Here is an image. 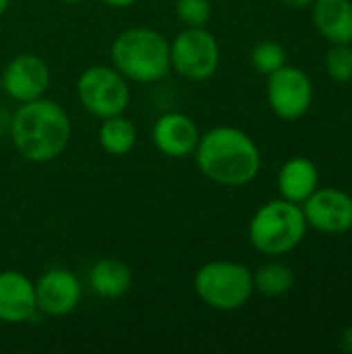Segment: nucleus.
<instances>
[{"instance_id": "1a4fd4ad", "label": "nucleus", "mask_w": 352, "mask_h": 354, "mask_svg": "<svg viewBox=\"0 0 352 354\" xmlns=\"http://www.w3.org/2000/svg\"><path fill=\"white\" fill-rule=\"evenodd\" d=\"M48 85H50V68L46 60H41L35 54L25 52L15 56L2 73L4 91L21 104L41 97Z\"/></svg>"}, {"instance_id": "9b49d317", "label": "nucleus", "mask_w": 352, "mask_h": 354, "mask_svg": "<svg viewBox=\"0 0 352 354\" xmlns=\"http://www.w3.org/2000/svg\"><path fill=\"white\" fill-rule=\"evenodd\" d=\"M35 301L37 309L50 317L68 315L81 301V282L68 270H50L35 284Z\"/></svg>"}, {"instance_id": "0eeeda50", "label": "nucleus", "mask_w": 352, "mask_h": 354, "mask_svg": "<svg viewBox=\"0 0 352 354\" xmlns=\"http://www.w3.org/2000/svg\"><path fill=\"white\" fill-rule=\"evenodd\" d=\"M218 64V39L203 27H187L170 44V66L185 79L205 81L214 77Z\"/></svg>"}, {"instance_id": "2eb2a0df", "label": "nucleus", "mask_w": 352, "mask_h": 354, "mask_svg": "<svg viewBox=\"0 0 352 354\" xmlns=\"http://www.w3.org/2000/svg\"><path fill=\"white\" fill-rule=\"evenodd\" d=\"M278 189L286 201L303 203L317 189V168L307 158L288 160L278 174Z\"/></svg>"}, {"instance_id": "20e7f679", "label": "nucleus", "mask_w": 352, "mask_h": 354, "mask_svg": "<svg viewBox=\"0 0 352 354\" xmlns=\"http://www.w3.org/2000/svg\"><path fill=\"white\" fill-rule=\"evenodd\" d=\"M307 220L303 209L286 199H276L257 209L249 224L251 245L266 255L293 251L305 236Z\"/></svg>"}, {"instance_id": "4be33fe9", "label": "nucleus", "mask_w": 352, "mask_h": 354, "mask_svg": "<svg viewBox=\"0 0 352 354\" xmlns=\"http://www.w3.org/2000/svg\"><path fill=\"white\" fill-rule=\"evenodd\" d=\"M280 2L288 8H305V6L313 4L315 0H280Z\"/></svg>"}, {"instance_id": "5701e85b", "label": "nucleus", "mask_w": 352, "mask_h": 354, "mask_svg": "<svg viewBox=\"0 0 352 354\" xmlns=\"http://www.w3.org/2000/svg\"><path fill=\"white\" fill-rule=\"evenodd\" d=\"M102 2L108 6H114V8H127V6H133L137 0H102Z\"/></svg>"}, {"instance_id": "423d86ee", "label": "nucleus", "mask_w": 352, "mask_h": 354, "mask_svg": "<svg viewBox=\"0 0 352 354\" xmlns=\"http://www.w3.org/2000/svg\"><path fill=\"white\" fill-rule=\"evenodd\" d=\"M77 95L81 106L98 118L122 114L129 106L131 91L127 79L110 66H89L77 79Z\"/></svg>"}, {"instance_id": "6e6552de", "label": "nucleus", "mask_w": 352, "mask_h": 354, "mask_svg": "<svg viewBox=\"0 0 352 354\" xmlns=\"http://www.w3.org/2000/svg\"><path fill=\"white\" fill-rule=\"evenodd\" d=\"M311 100V81L301 68L284 64L268 75V102L280 118H301L309 110Z\"/></svg>"}, {"instance_id": "b1692460", "label": "nucleus", "mask_w": 352, "mask_h": 354, "mask_svg": "<svg viewBox=\"0 0 352 354\" xmlns=\"http://www.w3.org/2000/svg\"><path fill=\"white\" fill-rule=\"evenodd\" d=\"M342 348H346V351L352 353V328L342 332Z\"/></svg>"}, {"instance_id": "dca6fc26", "label": "nucleus", "mask_w": 352, "mask_h": 354, "mask_svg": "<svg viewBox=\"0 0 352 354\" xmlns=\"http://www.w3.org/2000/svg\"><path fill=\"white\" fill-rule=\"evenodd\" d=\"M89 286L98 297L118 299L131 290L133 274L118 259H102L89 272Z\"/></svg>"}, {"instance_id": "39448f33", "label": "nucleus", "mask_w": 352, "mask_h": 354, "mask_svg": "<svg viewBox=\"0 0 352 354\" xmlns=\"http://www.w3.org/2000/svg\"><path fill=\"white\" fill-rule=\"evenodd\" d=\"M251 272L234 261H212L195 274L197 297L218 311L241 309L253 295Z\"/></svg>"}, {"instance_id": "412c9836", "label": "nucleus", "mask_w": 352, "mask_h": 354, "mask_svg": "<svg viewBox=\"0 0 352 354\" xmlns=\"http://www.w3.org/2000/svg\"><path fill=\"white\" fill-rule=\"evenodd\" d=\"M176 15L187 27H203L210 21V0H176Z\"/></svg>"}, {"instance_id": "a878e982", "label": "nucleus", "mask_w": 352, "mask_h": 354, "mask_svg": "<svg viewBox=\"0 0 352 354\" xmlns=\"http://www.w3.org/2000/svg\"><path fill=\"white\" fill-rule=\"evenodd\" d=\"M64 2H81V0H64Z\"/></svg>"}, {"instance_id": "4468645a", "label": "nucleus", "mask_w": 352, "mask_h": 354, "mask_svg": "<svg viewBox=\"0 0 352 354\" xmlns=\"http://www.w3.org/2000/svg\"><path fill=\"white\" fill-rule=\"evenodd\" d=\"M313 21L332 44H352V4L349 0H315Z\"/></svg>"}, {"instance_id": "f03ea898", "label": "nucleus", "mask_w": 352, "mask_h": 354, "mask_svg": "<svg viewBox=\"0 0 352 354\" xmlns=\"http://www.w3.org/2000/svg\"><path fill=\"white\" fill-rule=\"evenodd\" d=\"M195 162L203 176L224 187L251 183L261 166L255 141L241 129L216 127L199 137Z\"/></svg>"}, {"instance_id": "6ab92c4d", "label": "nucleus", "mask_w": 352, "mask_h": 354, "mask_svg": "<svg viewBox=\"0 0 352 354\" xmlns=\"http://www.w3.org/2000/svg\"><path fill=\"white\" fill-rule=\"evenodd\" d=\"M284 60H286V52L278 41H261L251 52V64L261 75H270L278 71L280 66H284Z\"/></svg>"}, {"instance_id": "f3484780", "label": "nucleus", "mask_w": 352, "mask_h": 354, "mask_svg": "<svg viewBox=\"0 0 352 354\" xmlns=\"http://www.w3.org/2000/svg\"><path fill=\"white\" fill-rule=\"evenodd\" d=\"M98 139H100V145L108 153L124 156L135 147L137 129L129 118H124L122 114H116V116L104 118V122L100 127V133H98Z\"/></svg>"}, {"instance_id": "f257e3e1", "label": "nucleus", "mask_w": 352, "mask_h": 354, "mask_svg": "<svg viewBox=\"0 0 352 354\" xmlns=\"http://www.w3.org/2000/svg\"><path fill=\"white\" fill-rule=\"evenodd\" d=\"M71 131V118L64 108L44 97L23 102L10 118L15 149L35 164L56 160L66 149Z\"/></svg>"}, {"instance_id": "f8f14e48", "label": "nucleus", "mask_w": 352, "mask_h": 354, "mask_svg": "<svg viewBox=\"0 0 352 354\" xmlns=\"http://www.w3.org/2000/svg\"><path fill=\"white\" fill-rule=\"evenodd\" d=\"M151 137L160 153L174 160H183L195 153L201 135L193 118L180 112H168L156 120Z\"/></svg>"}, {"instance_id": "393cba45", "label": "nucleus", "mask_w": 352, "mask_h": 354, "mask_svg": "<svg viewBox=\"0 0 352 354\" xmlns=\"http://www.w3.org/2000/svg\"><path fill=\"white\" fill-rule=\"evenodd\" d=\"M8 2H10V0H0V15L8 8Z\"/></svg>"}, {"instance_id": "aec40b11", "label": "nucleus", "mask_w": 352, "mask_h": 354, "mask_svg": "<svg viewBox=\"0 0 352 354\" xmlns=\"http://www.w3.org/2000/svg\"><path fill=\"white\" fill-rule=\"evenodd\" d=\"M328 75L338 83L352 81V48L349 44H336L326 56Z\"/></svg>"}, {"instance_id": "9d476101", "label": "nucleus", "mask_w": 352, "mask_h": 354, "mask_svg": "<svg viewBox=\"0 0 352 354\" xmlns=\"http://www.w3.org/2000/svg\"><path fill=\"white\" fill-rule=\"evenodd\" d=\"M303 203L305 220L313 228L330 234L352 228V199L346 193L338 189H315Z\"/></svg>"}, {"instance_id": "ddd939ff", "label": "nucleus", "mask_w": 352, "mask_h": 354, "mask_svg": "<svg viewBox=\"0 0 352 354\" xmlns=\"http://www.w3.org/2000/svg\"><path fill=\"white\" fill-rule=\"evenodd\" d=\"M37 311L35 284L21 272H0V322L23 324L29 322Z\"/></svg>"}, {"instance_id": "7ed1b4c3", "label": "nucleus", "mask_w": 352, "mask_h": 354, "mask_svg": "<svg viewBox=\"0 0 352 354\" xmlns=\"http://www.w3.org/2000/svg\"><path fill=\"white\" fill-rule=\"evenodd\" d=\"M114 68L131 81L154 83L170 71V44L149 27H133L122 31L110 48Z\"/></svg>"}, {"instance_id": "a211bd4d", "label": "nucleus", "mask_w": 352, "mask_h": 354, "mask_svg": "<svg viewBox=\"0 0 352 354\" xmlns=\"http://www.w3.org/2000/svg\"><path fill=\"white\" fill-rule=\"evenodd\" d=\"M295 284V274L284 263H268L257 270L253 276V286L266 297H280L286 295Z\"/></svg>"}]
</instances>
